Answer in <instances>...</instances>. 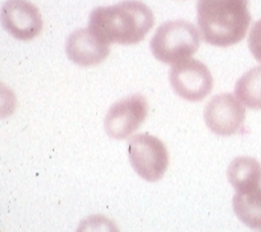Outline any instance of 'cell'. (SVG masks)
<instances>
[{
    "instance_id": "obj_1",
    "label": "cell",
    "mask_w": 261,
    "mask_h": 232,
    "mask_svg": "<svg viewBox=\"0 0 261 232\" xmlns=\"http://www.w3.org/2000/svg\"><path fill=\"white\" fill-rule=\"evenodd\" d=\"M154 24L149 7L139 0H124L91 11L89 28L110 44L134 45L143 41Z\"/></svg>"
},
{
    "instance_id": "obj_2",
    "label": "cell",
    "mask_w": 261,
    "mask_h": 232,
    "mask_svg": "<svg viewBox=\"0 0 261 232\" xmlns=\"http://www.w3.org/2000/svg\"><path fill=\"white\" fill-rule=\"evenodd\" d=\"M199 33L207 44L227 48L240 42L251 24L248 0H198Z\"/></svg>"
},
{
    "instance_id": "obj_3",
    "label": "cell",
    "mask_w": 261,
    "mask_h": 232,
    "mask_svg": "<svg viewBox=\"0 0 261 232\" xmlns=\"http://www.w3.org/2000/svg\"><path fill=\"white\" fill-rule=\"evenodd\" d=\"M199 32L186 20H170L157 28L150 40L154 58L164 64L175 65L189 58L199 49Z\"/></svg>"
},
{
    "instance_id": "obj_4",
    "label": "cell",
    "mask_w": 261,
    "mask_h": 232,
    "mask_svg": "<svg viewBox=\"0 0 261 232\" xmlns=\"http://www.w3.org/2000/svg\"><path fill=\"white\" fill-rule=\"evenodd\" d=\"M128 156L135 172L148 182L163 178L169 165L165 144L149 134L130 137L128 141Z\"/></svg>"
},
{
    "instance_id": "obj_5",
    "label": "cell",
    "mask_w": 261,
    "mask_h": 232,
    "mask_svg": "<svg viewBox=\"0 0 261 232\" xmlns=\"http://www.w3.org/2000/svg\"><path fill=\"white\" fill-rule=\"evenodd\" d=\"M173 91L189 102H201L213 90L214 80L208 67L198 60H185L169 71Z\"/></svg>"
},
{
    "instance_id": "obj_6",
    "label": "cell",
    "mask_w": 261,
    "mask_h": 232,
    "mask_svg": "<svg viewBox=\"0 0 261 232\" xmlns=\"http://www.w3.org/2000/svg\"><path fill=\"white\" fill-rule=\"evenodd\" d=\"M147 115L148 102L145 96L141 94L125 96L114 103L106 115V132L112 139L124 140L140 128Z\"/></svg>"
},
{
    "instance_id": "obj_7",
    "label": "cell",
    "mask_w": 261,
    "mask_h": 232,
    "mask_svg": "<svg viewBox=\"0 0 261 232\" xmlns=\"http://www.w3.org/2000/svg\"><path fill=\"white\" fill-rule=\"evenodd\" d=\"M203 116L211 132L218 136H231L243 127L245 108L232 94H219L207 103Z\"/></svg>"
},
{
    "instance_id": "obj_8",
    "label": "cell",
    "mask_w": 261,
    "mask_h": 232,
    "mask_svg": "<svg viewBox=\"0 0 261 232\" xmlns=\"http://www.w3.org/2000/svg\"><path fill=\"white\" fill-rule=\"evenodd\" d=\"M2 22L7 32L17 40L28 41L42 31V17L28 0H8L2 10Z\"/></svg>"
},
{
    "instance_id": "obj_9",
    "label": "cell",
    "mask_w": 261,
    "mask_h": 232,
    "mask_svg": "<svg viewBox=\"0 0 261 232\" xmlns=\"http://www.w3.org/2000/svg\"><path fill=\"white\" fill-rule=\"evenodd\" d=\"M65 49L69 60L80 66H95L110 54L109 42L90 28L78 29L71 33L67 37Z\"/></svg>"
},
{
    "instance_id": "obj_10",
    "label": "cell",
    "mask_w": 261,
    "mask_h": 232,
    "mask_svg": "<svg viewBox=\"0 0 261 232\" xmlns=\"http://www.w3.org/2000/svg\"><path fill=\"white\" fill-rule=\"evenodd\" d=\"M227 178L236 193L260 188L261 164L253 157H236L227 169Z\"/></svg>"
},
{
    "instance_id": "obj_11",
    "label": "cell",
    "mask_w": 261,
    "mask_h": 232,
    "mask_svg": "<svg viewBox=\"0 0 261 232\" xmlns=\"http://www.w3.org/2000/svg\"><path fill=\"white\" fill-rule=\"evenodd\" d=\"M232 206L240 222L252 229H261V188L236 193Z\"/></svg>"
},
{
    "instance_id": "obj_12",
    "label": "cell",
    "mask_w": 261,
    "mask_h": 232,
    "mask_svg": "<svg viewBox=\"0 0 261 232\" xmlns=\"http://www.w3.org/2000/svg\"><path fill=\"white\" fill-rule=\"evenodd\" d=\"M235 96L252 110H261V66L252 67L235 85Z\"/></svg>"
},
{
    "instance_id": "obj_13",
    "label": "cell",
    "mask_w": 261,
    "mask_h": 232,
    "mask_svg": "<svg viewBox=\"0 0 261 232\" xmlns=\"http://www.w3.org/2000/svg\"><path fill=\"white\" fill-rule=\"evenodd\" d=\"M76 232H120L114 222L103 215H90L83 219Z\"/></svg>"
},
{
    "instance_id": "obj_14",
    "label": "cell",
    "mask_w": 261,
    "mask_h": 232,
    "mask_svg": "<svg viewBox=\"0 0 261 232\" xmlns=\"http://www.w3.org/2000/svg\"><path fill=\"white\" fill-rule=\"evenodd\" d=\"M248 48L252 56L261 64V19L253 24L248 36Z\"/></svg>"
}]
</instances>
